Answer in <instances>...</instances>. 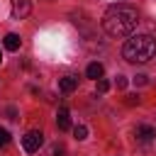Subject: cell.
<instances>
[{
  "label": "cell",
  "instance_id": "cell-1",
  "mask_svg": "<svg viewBox=\"0 0 156 156\" xmlns=\"http://www.w3.org/2000/svg\"><path fill=\"white\" fill-rule=\"evenodd\" d=\"M139 24V12L136 7L132 5H112L107 7L105 17H102V29L110 34V37H129Z\"/></svg>",
  "mask_w": 156,
  "mask_h": 156
},
{
  "label": "cell",
  "instance_id": "cell-2",
  "mask_svg": "<svg viewBox=\"0 0 156 156\" xmlns=\"http://www.w3.org/2000/svg\"><path fill=\"white\" fill-rule=\"evenodd\" d=\"M122 56L129 63H146L156 56V39L151 34H136L129 37L122 46Z\"/></svg>",
  "mask_w": 156,
  "mask_h": 156
},
{
  "label": "cell",
  "instance_id": "cell-3",
  "mask_svg": "<svg viewBox=\"0 0 156 156\" xmlns=\"http://www.w3.org/2000/svg\"><path fill=\"white\" fill-rule=\"evenodd\" d=\"M41 144H44V134H41V132H37V129H32V132H27V134L22 136V146H24V151H27V154L39 151V149H41Z\"/></svg>",
  "mask_w": 156,
  "mask_h": 156
},
{
  "label": "cell",
  "instance_id": "cell-4",
  "mask_svg": "<svg viewBox=\"0 0 156 156\" xmlns=\"http://www.w3.org/2000/svg\"><path fill=\"white\" fill-rule=\"evenodd\" d=\"M134 136H136L139 144H154V141H156V129L149 127V124H139V127L134 129Z\"/></svg>",
  "mask_w": 156,
  "mask_h": 156
},
{
  "label": "cell",
  "instance_id": "cell-5",
  "mask_svg": "<svg viewBox=\"0 0 156 156\" xmlns=\"http://www.w3.org/2000/svg\"><path fill=\"white\" fill-rule=\"evenodd\" d=\"M32 12V2L29 0H12V17L15 20H24Z\"/></svg>",
  "mask_w": 156,
  "mask_h": 156
},
{
  "label": "cell",
  "instance_id": "cell-6",
  "mask_svg": "<svg viewBox=\"0 0 156 156\" xmlns=\"http://www.w3.org/2000/svg\"><path fill=\"white\" fill-rule=\"evenodd\" d=\"M56 127H58L61 132L71 129V115H68V110H66V107H61V110H58V115H56Z\"/></svg>",
  "mask_w": 156,
  "mask_h": 156
},
{
  "label": "cell",
  "instance_id": "cell-7",
  "mask_svg": "<svg viewBox=\"0 0 156 156\" xmlns=\"http://www.w3.org/2000/svg\"><path fill=\"white\" fill-rule=\"evenodd\" d=\"M2 44H5V49H7V51H17V49H20V44H22V39H20L15 32H10V34H5Z\"/></svg>",
  "mask_w": 156,
  "mask_h": 156
},
{
  "label": "cell",
  "instance_id": "cell-8",
  "mask_svg": "<svg viewBox=\"0 0 156 156\" xmlns=\"http://www.w3.org/2000/svg\"><path fill=\"white\" fill-rule=\"evenodd\" d=\"M102 63L100 61H93V63H88V68H85V76L88 78H93V80H98V78H102Z\"/></svg>",
  "mask_w": 156,
  "mask_h": 156
},
{
  "label": "cell",
  "instance_id": "cell-9",
  "mask_svg": "<svg viewBox=\"0 0 156 156\" xmlns=\"http://www.w3.org/2000/svg\"><path fill=\"white\" fill-rule=\"evenodd\" d=\"M58 88H61L63 93H71V90H76V88H78V78L66 76V78H61V80H58Z\"/></svg>",
  "mask_w": 156,
  "mask_h": 156
},
{
  "label": "cell",
  "instance_id": "cell-10",
  "mask_svg": "<svg viewBox=\"0 0 156 156\" xmlns=\"http://www.w3.org/2000/svg\"><path fill=\"white\" fill-rule=\"evenodd\" d=\"M73 134H76L78 141H83V139H88V127H85V124H78V127L73 129Z\"/></svg>",
  "mask_w": 156,
  "mask_h": 156
},
{
  "label": "cell",
  "instance_id": "cell-11",
  "mask_svg": "<svg viewBox=\"0 0 156 156\" xmlns=\"http://www.w3.org/2000/svg\"><path fill=\"white\" fill-rule=\"evenodd\" d=\"M10 144V132L5 127H0V146H7Z\"/></svg>",
  "mask_w": 156,
  "mask_h": 156
},
{
  "label": "cell",
  "instance_id": "cell-12",
  "mask_svg": "<svg viewBox=\"0 0 156 156\" xmlns=\"http://www.w3.org/2000/svg\"><path fill=\"white\" fill-rule=\"evenodd\" d=\"M98 90H100V93H107V90H110V80L100 78V80H98Z\"/></svg>",
  "mask_w": 156,
  "mask_h": 156
},
{
  "label": "cell",
  "instance_id": "cell-13",
  "mask_svg": "<svg viewBox=\"0 0 156 156\" xmlns=\"http://www.w3.org/2000/svg\"><path fill=\"white\" fill-rule=\"evenodd\" d=\"M115 85H117L119 90H124V88H127V78H124V76H117V80H115Z\"/></svg>",
  "mask_w": 156,
  "mask_h": 156
},
{
  "label": "cell",
  "instance_id": "cell-14",
  "mask_svg": "<svg viewBox=\"0 0 156 156\" xmlns=\"http://www.w3.org/2000/svg\"><path fill=\"white\" fill-rule=\"evenodd\" d=\"M134 80H136V85H144V83H146V76H136Z\"/></svg>",
  "mask_w": 156,
  "mask_h": 156
},
{
  "label": "cell",
  "instance_id": "cell-15",
  "mask_svg": "<svg viewBox=\"0 0 156 156\" xmlns=\"http://www.w3.org/2000/svg\"><path fill=\"white\" fill-rule=\"evenodd\" d=\"M0 61H2V54H0Z\"/></svg>",
  "mask_w": 156,
  "mask_h": 156
}]
</instances>
